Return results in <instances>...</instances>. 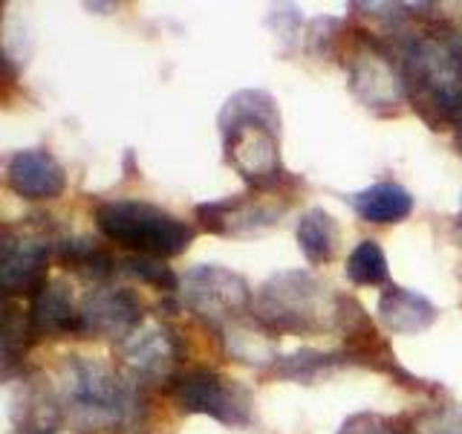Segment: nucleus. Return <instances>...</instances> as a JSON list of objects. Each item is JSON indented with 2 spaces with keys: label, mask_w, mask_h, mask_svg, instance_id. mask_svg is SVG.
<instances>
[{
  "label": "nucleus",
  "mask_w": 462,
  "mask_h": 434,
  "mask_svg": "<svg viewBox=\"0 0 462 434\" xmlns=\"http://www.w3.org/2000/svg\"><path fill=\"white\" fill-rule=\"evenodd\" d=\"M220 137L226 163L254 188H272L281 180V110L278 99L257 87H245L226 99L220 110Z\"/></svg>",
  "instance_id": "f257e3e1"
},
{
  "label": "nucleus",
  "mask_w": 462,
  "mask_h": 434,
  "mask_svg": "<svg viewBox=\"0 0 462 434\" xmlns=\"http://www.w3.org/2000/svg\"><path fill=\"white\" fill-rule=\"evenodd\" d=\"M338 298L315 272L283 269L257 287L252 313L272 333H315L336 325Z\"/></svg>",
  "instance_id": "f03ea898"
},
{
  "label": "nucleus",
  "mask_w": 462,
  "mask_h": 434,
  "mask_svg": "<svg viewBox=\"0 0 462 434\" xmlns=\"http://www.w3.org/2000/svg\"><path fill=\"white\" fill-rule=\"evenodd\" d=\"M402 72L413 108L439 122H462V55L448 38L413 35L402 50Z\"/></svg>",
  "instance_id": "7ed1b4c3"
},
{
  "label": "nucleus",
  "mask_w": 462,
  "mask_h": 434,
  "mask_svg": "<svg viewBox=\"0 0 462 434\" xmlns=\"http://www.w3.org/2000/svg\"><path fill=\"white\" fill-rule=\"evenodd\" d=\"M96 226L130 255L177 258L194 243L197 229L182 217L144 200H105L96 206Z\"/></svg>",
  "instance_id": "20e7f679"
},
{
  "label": "nucleus",
  "mask_w": 462,
  "mask_h": 434,
  "mask_svg": "<svg viewBox=\"0 0 462 434\" xmlns=\"http://www.w3.org/2000/svg\"><path fill=\"white\" fill-rule=\"evenodd\" d=\"M55 394L81 429L113 426L130 409L127 382L98 356H67L55 376Z\"/></svg>",
  "instance_id": "39448f33"
},
{
  "label": "nucleus",
  "mask_w": 462,
  "mask_h": 434,
  "mask_svg": "<svg viewBox=\"0 0 462 434\" xmlns=\"http://www.w3.org/2000/svg\"><path fill=\"white\" fill-rule=\"evenodd\" d=\"M182 304L211 325H228L252 310L254 293L240 272L220 264H197L180 278Z\"/></svg>",
  "instance_id": "423d86ee"
},
{
  "label": "nucleus",
  "mask_w": 462,
  "mask_h": 434,
  "mask_svg": "<svg viewBox=\"0 0 462 434\" xmlns=\"http://www.w3.org/2000/svg\"><path fill=\"white\" fill-rule=\"evenodd\" d=\"M171 397L180 411L206 414L226 426H249L252 420L249 391L211 368H194L177 376Z\"/></svg>",
  "instance_id": "0eeeda50"
},
{
  "label": "nucleus",
  "mask_w": 462,
  "mask_h": 434,
  "mask_svg": "<svg viewBox=\"0 0 462 434\" xmlns=\"http://www.w3.org/2000/svg\"><path fill=\"white\" fill-rule=\"evenodd\" d=\"M350 90L361 105L375 113L399 110V105H404L411 96L402 67L373 43L356 50L350 58Z\"/></svg>",
  "instance_id": "6e6552de"
},
{
  "label": "nucleus",
  "mask_w": 462,
  "mask_h": 434,
  "mask_svg": "<svg viewBox=\"0 0 462 434\" xmlns=\"http://www.w3.org/2000/svg\"><path fill=\"white\" fill-rule=\"evenodd\" d=\"M125 368L136 380L162 382L173 373L182 356L177 333L162 322H142L125 342H119Z\"/></svg>",
  "instance_id": "1a4fd4ad"
},
{
  "label": "nucleus",
  "mask_w": 462,
  "mask_h": 434,
  "mask_svg": "<svg viewBox=\"0 0 462 434\" xmlns=\"http://www.w3.org/2000/svg\"><path fill=\"white\" fill-rule=\"evenodd\" d=\"M84 336L125 342L142 325V301L122 287L98 284L81 298Z\"/></svg>",
  "instance_id": "9d476101"
},
{
  "label": "nucleus",
  "mask_w": 462,
  "mask_h": 434,
  "mask_svg": "<svg viewBox=\"0 0 462 434\" xmlns=\"http://www.w3.org/2000/svg\"><path fill=\"white\" fill-rule=\"evenodd\" d=\"M50 250L38 235H18V231L6 229L4 243H0V284L9 296L14 293H38L47 284V264H50Z\"/></svg>",
  "instance_id": "9b49d317"
},
{
  "label": "nucleus",
  "mask_w": 462,
  "mask_h": 434,
  "mask_svg": "<svg viewBox=\"0 0 462 434\" xmlns=\"http://www.w3.org/2000/svg\"><path fill=\"white\" fill-rule=\"evenodd\" d=\"M286 212V203L278 206L266 197L252 194H235L217 203H202L197 209V217L214 235H252V231H263L274 223H281Z\"/></svg>",
  "instance_id": "f8f14e48"
},
{
  "label": "nucleus",
  "mask_w": 462,
  "mask_h": 434,
  "mask_svg": "<svg viewBox=\"0 0 462 434\" xmlns=\"http://www.w3.org/2000/svg\"><path fill=\"white\" fill-rule=\"evenodd\" d=\"M6 185L23 200H55L67 188V171L47 148H23L6 159Z\"/></svg>",
  "instance_id": "ddd939ff"
},
{
  "label": "nucleus",
  "mask_w": 462,
  "mask_h": 434,
  "mask_svg": "<svg viewBox=\"0 0 462 434\" xmlns=\"http://www.w3.org/2000/svg\"><path fill=\"white\" fill-rule=\"evenodd\" d=\"M32 330L35 336H84L81 301L72 298L69 284L64 278H50L32 296Z\"/></svg>",
  "instance_id": "4468645a"
},
{
  "label": "nucleus",
  "mask_w": 462,
  "mask_h": 434,
  "mask_svg": "<svg viewBox=\"0 0 462 434\" xmlns=\"http://www.w3.org/2000/svg\"><path fill=\"white\" fill-rule=\"evenodd\" d=\"M379 318L390 333L399 336H416L428 330L439 318L437 304L425 298L422 293L399 284H387L379 296Z\"/></svg>",
  "instance_id": "2eb2a0df"
},
{
  "label": "nucleus",
  "mask_w": 462,
  "mask_h": 434,
  "mask_svg": "<svg viewBox=\"0 0 462 434\" xmlns=\"http://www.w3.org/2000/svg\"><path fill=\"white\" fill-rule=\"evenodd\" d=\"M220 330H223L226 354L231 359L243 362V365H254V368H274L278 365L281 351L272 339V330H266L257 318H254V325L235 318V322L223 325Z\"/></svg>",
  "instance_id": "dca6fc26"
},
{
  "label": "nucleus",
  "mask_w": 462,
  "mask_h": 434,
  "mask_svg": "<svg viewBox=\"0 0 462 434\" xmlns=\"http://www.w3.org/2000/svg\"><path fill=\"white\" fill-rule=\"evenodd\" d=\"M346 200L367 223H402L413 212V194L399 183H375Z\"/></svg>",
  "instance_id": "f3484780"
},
{
  "label": "nucleus",
  "mask_w": 462,
  "mask_h": 434,
  "mask_svg": "<svg viewBox=\"0 0 462 434\" xmlns=\"http://www.w3.org/2000/svg\"><path fill=\"white\" fill-rule=\"evenodd\" d=\"M295 238H298V250L310 264H327L338 250V223L321 206H312L298 217Z\"/></svg>",
  "instance_id": "a211bd4d"
},
{
  "label": "nucleus",
  "mask_w": 462,
  "mask_h": 434,
  "mask_svg": "<svg viewBox=\"0 0 462 434\" xmlns=\"http://www.w3.org/2000/svg\"><path fill=\"white\" fill-rule=\"evenodd\" d=\"M390 275L387 267V255L379 246V241H361L356 250L346 258V278H350L356 287H375L384 284Z\"/></svg>",
  "instance_id": "6ab92c4d"
},
{
  "label": "nucleus",
  "mask_w": 462,
  "mask_h": 434,
  "mask_svg": "<svg viewBox=\"0 0 462 434\" xmlns=\"http://www.w3.org/2000/svg\"><path fill=\"white\" fill-rule=\"evenodd\" d=\"M119 269L127 272L130 278H136L142 284H151L162 293H180V278L162 258H151V255H127L119 260Z\"/></svg>",
  "instance_id": "aec40b11"
},
{
  "label": "nucleus",
  "mask_w": 462,
  "mask_h": 434,
  "mask_svg": "<svg viewBox=\"0 0 462 434\" xmlns=\"http://www.w3.org/2000/svg\"><path fill=\"white\" fill-rule=\"evenodd\" d=\"M336 359H338V354H324V351H315V347H303V351L281 356L278 365L272 371L283 376V380H312L315 373L336 365Z\"/></svg>",
  "instance_id": "412c9836"
},
{
  "label": "nucleus",
  "mask_w": 462,
  "mask_h": 434,
  "mask_svg": "<svg viewBox=\"0 0 462 434\" xmlns=\"http://www.w3.org/2000/svg\"><path fill=\"white\" fill-rule=\"evenodd\" d=\"M26 336H35L32 330V316L26 310L21 313L18 304L6 301V316H4V362L12 368L26 354Z\"/></svg>",
  "instance_id": "4be33fe9"
},
{
  "label": "nucleus",
  "mask_w": 462,
  "mask_h": 434,
  "mask_svg": "<svg viewBox=\"0 0 462 434\" xmlns=\"http://www.w3.org/2000/svg\"><path fill=\"white\" fill-rule=\"evenodd\" d=\"M419 434H462V405H442L416 423Z\"/></svg>",
  "instance_id": "5701e85b"
},
{
  "label": "nucleus",
  "mask_w": 462,
  "mask_h": 434,
  "mask_svg": "<svg viewBox=\"0 0 462 434\" xmlns=\"http://www.w3.org/2000/svg\"><path fill=\"white\" fill-rule=\"evenodd\" d=\"M448 41H451L454 47H457V52L462 55V24H459V26H454V35H448Z\"/></svg>",
  "instance_id": "b1692460"
},
{
  "label": "nucleus",
  "mask_w": 462,
  "mask_h": 434,
  "mask_svg": "<svg viewBox=\"0 0 462 434\" xmlns=\"http://www.w3.org/2000/svg\"><path fill=\"white\" fill-rule=\"evenodd\" d=\"M457 145H459V154H462V122H459V130H457Z\"/></svg>",
  "instance_id": "393cba45"
},
{
  "label": "nucleus",
  "mask_w": 462,
  "mask_h": 434,
  "mask_svg": "<svg viewBox=\"0 0 462 434\" xmlns=\"http://www.w3.org/2000/svg\"><path fill=\"white\" fill-rule=\"evenodd\" d=\"M459 212H462V197H459Z\"/></svg>",
  "instance_id": "a878e982"
}]
</instances>
